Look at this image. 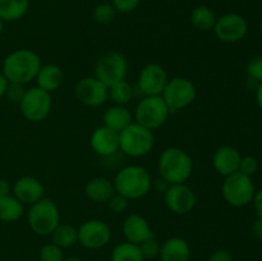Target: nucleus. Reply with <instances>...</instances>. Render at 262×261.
<instances>
[{
	"instance_id": "33",
	"label": "nucleus",
	"mask_w": 262,
	"mask_h": 261,
	"mask_svg": "<svg viewBox=\"0 0 262 261\" xmlns=\"http://www.w3.org/2000/svg\"><path fill=\"white\" fill-rule=\"evenodd\" d=\"M25 94H26L25 84L15 83V82H9V83H8L7 90H5L4 97H7V99L9 100L10 102H13V104L19 105V102L22 101Z\"/></svg>"
},
{
	"instance_id": "10",
	"label": "nucleus",
	"mask_w": 262,
	"mask_h": 261,
	"mask_svg": "<svg viewBox=\"0 0 262 261\" xmlns=\"http://www.w3.org/2000/svg\"><path fill=\"white\" fill-rule=\"evenodd\" d=\"M128 74V60L119 51H107L95 66V77L106 86L124 81Z\"/></svg>"
},
{
	"instance_id": "25",
	"label": "nucleus",
	"mask_w": 262,
	"mask_h": 261,
	"mask_svg": "<svg viewBox=\"0 0 262 261\" xmlns=\"http://www.w3.org/2000/svg\"><path fill=\"white\" fill-rule=\"evenodd\" d=\"M30 9V0H0V18L4 22H15Z\"/></svg>"
},
{
	"instance_id": "2",
	"label": "nucleus",
	"mask_w": 262,
	"mask_h": 261,
	"mask_svg": "<svg viewBox=\"0 0 262 261\" xmlns=\"http://www.w3.org/2000/svg\"><path fill=\"white\" fill-rule=\"evenodd\" d=\"M152 178L141 165H127L120 169L113 181L115 192L128 200H138L147 196L152 188Z\"/></svg>"
},
{
	"instance_id": "36",
	"label": "nucleus",
	"mask_w": 262,
	"mask_h": 261,
	"mask_svg": "<svg viewBox=\"0 0 262 261\" xmlns=\"http://www.w3.org/2000/svg\"><path fill=\"white\" fill-rule=\"evenodd\" d=\"M258 161L255 156H242L239 164V171L242 174H246L248 177H252L257 171Z\"/></svg>"
},
{
	"instance_id": "31",
	"label": "nucleus",
	"mask_w": 262,
	"mask_h": 261,
	"mask_svg": "<svg viewBox=\"0 0 262 261\" xmlns=\"http://www.w3.org/2000/svg\"><path fill=\"white\" fill-rule=\"evenodd\" d=\"M38 256H40V261H61L64 258L63 248L53 242L46 243L41 247Z\"/></svg>"
},
{
	"instance_id": "24",
	"label": "nucleus",
	"mask_w": 262,
	"mask_h": 261,
	"mask_svg": "<svg viewBox=\"0 0 262 261\" xmlns=\"http://www.w3.org/2000/svg\"><path fill=\"white\" fill-rule=\"evenodd\" d=\"M25 214V205L12 193L0 197V222L14 223Z\"/></svg>"
},
{
	"instance_id": "39",
	"label": "nucleus",
	"mask_w": 262,
	"mask_h": 261,
	"mask_svg": "<svg viewBox=\"0 0 262 261\" xmlns=\"http://www.w3.org/2000/svg\"><path fill=\"white\" fill-rule=\"evenodd\" d=\"M253 205H255L256 214H257V219L262 220V188L256 191L255 197H253Z\"/></svg>"
},
{
	"instance_id": "30",
	"label": "nucleus",
	"mask_w": 262,
	"mask_h": 261,
	"mask_svg": "<svg viewBox=\"0 0 262 261\" xmlns=\"http://www.w3.org/2000/svg\"><path fill=\"white\" fill-rule=\"evenodd\" d=\"M117 10L113 7L110 3H101V4L96 5L92 12V18L99 25H109L117 17Z\"/></svg>"
},
{
	"instance_id": "22",
	"label": "nucleus",
	"mask_w": 262,
	"mask_h": 261,
	"mask_svg": "<svg viewBox=\"0 0 262 261\" xmlns=\"http://www.w3.org/2000/svg\"><path fill=\"white\" fill-rule=\"evenodd\" d=\"M37 87L46 92H54L61 87L64 82L63 69L56 64H45L41 66L37 76L35 78Z\"/></svg>"
},
{
	"instance_id": "32",
	"label": "nucleus",
	"mask_w": 262,
	"mask_h": 261,
	"mask_svg": "<svg viewBox=\"0 0 262 261\" xmlns=\"http://www.w3.org/2000/svg\"><path fill=\"white\" fill-rule=\"evenodd\" d=\"M141 252H142L143 257L146 258H156L160 255V248L161 245L158 242V240L155 238V235L147 238L145 242H142L140 245Z\"/></svg>"
},
{
	"instance_id": "16",
	"label": "nucleus",
	"mask_w": 262,
	"mask_h": 261,
	"mask_svg": "<svg viewBox=\"0 0 262 261\" xmlns=\"http://www.w3.org/2000/svg\"><path fill=\"white\" fill-rule=\"evenodd\" d=\"M12 194L17 197L23 205H32L45 197V187L42 182L32 176L18 178L12 184Z\"/></svg>"
},
{
	"instance_id": "9",
	"label": "nucleus",
	"mask_w": 262,
	"mask_h": 261,
	"mask_svg": "<svg viewBox=\"0 0 262 261\" xmlns=\"http://www.w3.org/2000/svg\"><path fill=\"white\" fill-rule=\"evenodd\" d=\"M53 107V97L50 92L43 91L40 87L35 86L26 90L22 101L19 102V109L23 117L32 123H38L49 117Z\"/></svg>"
},
{
	"instance_id": "20",
	"label": "nucleus",
	"mask_w": 262,
	"mask_h": 261,
	"mask_svg": "<svg viewBox=\"0 0 262 261\" xmlns=\"http://www.w3.org/2000/svg\"><path fill=\"white\" fill-rule=\"evenodd\" d=\"M115 193L113 181L105 177H96L90 179L84 186V194L95 204H106Z\"/></svg>"
},
{
	"instance_id": "23",
	"label": "nucleus",
	"mask_w": 262,
	"mask_h": 261,
	"mask_svg": "<svg viewBox=\"0 0 262 261\" xmlns=\"http://www.w3.org/2000/svg\"><path fill=\"white\" fill-rule=\"evenodd\" d=\"M132 122V113L124 105H113V106H109L104 112V115H102V123H104L102 125L118 133L122 132Z\"/></svg>"
},
{
	"instance_id": "43",
	"label": "nucleus",
	"mask_w": 262,
	"mask_h": 261,
	"mask_svg": "<svg viewBox=\"0 0 262 261\" xmlns=\"http://www.w3.org/2000/svg\"><path fill=\"white\" fill-rule=\"evenodd\" d=\"M8 83H9V82H8V79L5 78L4 74L0 72V99H3V97H4L5 90H7Z\"/></svg>"
},
{
	"instance_id": "13",
	"label": "nucleus",
	"mask_w": 262,
	"mask_h": 261,
	"mask_svg": "<svg viewBox=\"0 0 262 261\" xmlns=\"http://www.w3.org/2000/svg\"><path fill=\"white\" fill-rule=\"evenodd\" d=\"M74 95L81 104L90 107H99L109 100V86L95 76L84 77L77 82Z\"/></svg>"
},
{
	"instance_id": "11",
	"label": "nucleus",
	"mask_w": 262,
	"mask_h": 261,
	"mask_svg": "<svg viewBox=\"0 0 262 261\" xmlns=\"http://www.w3.org/2000/svg\"><path fill=\"white\" fill-rule=\"evenodd\" d=\"M77 229H78V243L87 250H100L106 247L112 240V229L104 220H87L82 223Z\"/></svg>"
},
{
	"instance_id": "17",
	"label": "nucleus",
	"mask_w": 262,
	"mask_h": 261,
	"mask_svg": "<svg viewBox=\"0 0 262 261\" xmlns=\"http://www.w3.org/2000/svg\"><path fill=\"white\" fill-rule=\"evenodd\" d=\"M91 148L101 158H109L119 151V133L101 125L97 127L90 137Z\"/></svg>"
},
{
	"instance_id": "26",
	"label": "nucleus",
	"mask_w": 262,
	"mask_h": 261,
	"mask_svg": "<svg viewBox=\"0 0 262 261\" xmlns=\"http://www.w3.org/2000/svg\"><path fill=\"white\" fill-rule=\"evenodd\" d=\"M51 242L60 248H71L78 243V229L74 225L60 223L51 233Z\"/></svg>"
},
{
	"instance_id": "40",
	"label": "nucleus",
	"mask_w": 262,
	"mask_h": 261,
	"mask_svg": "<svg viewBox=\"0 0 262 261\" xmlns=\"http://www.w3.org/2000/svg\"><path fill=\"white\" fill-rule=\"evenodd\" d=\"M169 186H170V184H169L165 179L161 178V177H159V179H156L155 182H152V187H155V188L158 189L159 192H161V193H164V192L168 189Z\"/></svg>"
},
{
	"instance_id": "5",
	"label": "nucleus",
	"mask_w": 262,
	"mask_h": 261,
	"mask_svg": "<svg viewBox=\"0 0 262 261\" xmlns=\"http://www.w3.org/2000/svg\"><path fill=\"white\" fill-rule=\"evenodd\" d=\"M27 223L35 234L41 237L50 235L60 224V211L58 205L53 200L43 197L30 206Z\"/></svg>"
},
{
	"instance_id": "35",
	"label": "nucleus",
	"mask_w": 262,
	"mask_h": 261,
	"mask_svg": "<svg viewBox=\"0 0 262 261\" xmlns=\"http://www.w3.org/2000/svg\"><path fill=\"white\" fill-rule=\"evenodd\" d=\"M247 74L252 81L262 82V56H255L247 64Z\"/></svg>"
},
{
	"instance_id": "15",
	"label": "nucleus",
	"mask_w": 262,
	"mask_h": 261,
	"mask_svg": "<svg viewBox=\"0 0 262 261\" xmlns=\"http://www.w3.org/2000/svg\"><path fill=\"white\" fill-rule=\"evenodd\" d=\"M164 202L170 212L176 215H186L196 206V194L186 183L170 184L164 192Z\"/></svg>"
},
{
	"instance_id": "34",
	"label": "nucleus",
	"mask_w": 262,
	"mask_h": 261,
	"mask_svg": "<svg viewBox=\"0 0 262 261\" xmlns=\"http://www.w3.org/2000/svg\"><path fill=\"white\" fill-rule=\"evenodd\" d=\"M106 204L112 212H114V214H123V212L127 211L128 205H129V200L125 199L124 196H122V194L115 192L114 196H113Z\"/></svg>"
},
{
	"instance_id": "38",
	"label": "nucleus",
	"mask_w": 262,
	"mask_h": 261,
	"mask_svg": "<svg viewBox=\"0 0 262 261\" xmlns=\"http://www.w3.org/2000/svg\"><path fill=\"white\" fill-rule=\"evenodd\" d=\"M207 261H233V255L225 248H219L209 256Z\"/></svg>"
},
{
	"instance_id": "28",
	"label": "nucleus",
	"mask_w": 262,
	"mask_h": 261,
	"mask_svg": "<svg viewBox=\"0 0 262 261\" xmlns=\"http://www.w3.org/2000/svg\"><path fill=\"white\" fill-rule=\"evenodd\" d=\"M112 261H145V257L140 246L125 241L113 248Z\"/></svg>"
},
{
	"instance_id": "42",
	"label": "nucleus",
	"mask_w": 262,
	"mask_h": 261,
	"mask_svg": "<svg viewBox=\"0 0 262 261\" xmlns=\"http://www.w3.org/2000/svg\"><path fill=\"white\" fill-rule=\"evenodd\" d=\"M252 233L257 240H262V220L257 219L252 225Z\"/></svg>"
},
{
	"instance_id": "45",
	"label": "nucleus",
	"mask_w": 262,
	"mask_h": 261,
	"mask_svg": "<svg viewBox=\"0 0 262 261\" xmlns=\"http://www.w3.org/2000/svg\"><path fill=\"white\" fill-rule=\"evenodd\" d=\"M61 261H83V260L79 257H76V256H71V257H64Z\"/></svg>"
},
{
	"instance_id": "46",
	"label": "nucleus",
	"mask_w": 262,
	"mask_h": 261,
	"mask_svg": "<svg viewBox=\"0 0 262 261\" xmlns=\"http://www.w3.org/2000/svg\"><path fill=\"white\" fill-rule=\"evenodd\" d=\"M4 20L2 19V18H0V35H2L3 33V31H4Z\"/></svg>"
},
{
	"instance_id": "3",
	"label": "nucleus",
	"mask_w": 262,
	"mask_h": 261,
	"mask_svg": "<svg viewBox=\"0 0 262 261\" xmlns=\"http://www.w3.org/2000/svg\"><path fill=\"white\" fill-rule=\"evenodd\" d=\"M159 174L169 184L186 183L193 173V160L181 147H168L159 158Z\"/></svg>"
},
{
	"instance_id": "29",
	"label": "nucleus",
	"mask_w": 262,
	"mask_h": 261,
	"mask_svg": "<svg viewBox=\"0 0 262 261\" xmlns=\"http://www.w3.org/2000/svg\"><path fill=\"white\" fill-rule=\"evenodd\" d=\"M135 96V89L132 84L124 81L117 82L109 87V99L114 102V105H127Z\"/></svg>"
},
{
	"instance_id": "12",
	"label": "nucleus",
	"mask_w": 262,
	"mask_h": 261,
	"mask_svg": "<svg viewBox=\"0 0 262 261\" xmlns=\"http://www.w3.org/2000/svg\"><path fill=\"white\" fill-rule=\"evenodd\" d=\"M212 31L222 42L234 44L247 35L248 23L246 18L238 13H225L216 18Z\"/></svg>"
},
{
	"instance_id": "21",
	"label": "nucleus",
	"mask_w": 262,
	"mask_h": 261,
	"mask_svg": "<svg viewBox=\"0 0 262 261\" xmlns=\"http://www.w3.org/2000/svg\"><path fill=\"white\" fill-rule=\"evenodd\" d=\"M160 261H189L191 258V246L184 238H168L161 245Z\"/></svg>"
},
{
	"instance_id": "8",
	"label": "nucleus",
	"mask_w": 262,
	"mask_h": 261,
	"mask_svg": "<svg viewBox=\"0 0 262 261\" xmlns=\"http://www.w3.org/2000/svg\"><path fill=\"white\" fill-rule=\"evenodd\" d=\"M197 89L191 79L186 77H173L169 79L161 97L170 109L178 112L188 107L196 100Z\"/></svg>"
},
{
	"instance_id": "7",
	"label": "nucleus",
	"mask_w": 262,
	"mask_h": 261,
	"mask_svg": "<svg viewBox=\"0 0 262 261\" xmlns=\"http://www.w3.org/2000/svg\"><path fill=\"white\" fill-rule=\"evenodd\" d=\"M222 193L225 201L233 207L247 206L253 201L256 188L252 177L237 171L225 177L222 186Z\"/></svg>"
},
{
	"instance_id": "27",
	"label": "nucleus",
	"mask_w": 262,
	"mask_h": 261,
	"mask_svg": "<svg viewBox=\"0 0 262 261\" xmlns=\"http://www.w3.org/2000/svg\"><path fill=\"white\" fill-rule=\"evenodd\" d=\"M216 14L211 8L206 5H199L191 13V23L194 28L202 32H207L214 28L216 22Z\"/></svg>"
},
{
	"instance_id": "1",
	"label": "nucleus",
	"mask_w": 262,
	"mask_h": 261,
	"mask_svg": "<svg viewBox=\"0 0 262 261\" xmlns=\"http://www.w3.org/2000/svg\"><path fill=\"white\" fill-rule=\"evenodd\" d=\"M41 58L36 51L31 49H17L5 56L3 61V71L8 82L27 84L35 81L40 71Z\"/></svg>"
},
{
	"instance_id": "47",
	"label": "nucleus",
	"mask_w": 262,
	"mask_h": 261,
	"mask_svg": "<svg viewBox=\"0 0 262 261\" xmlns=\"http://www.w3.org/2000/svg\"><path fill=\"white\" fill-rule=\"evenodd\" d=\"M260 30H261V33H262V22H261V25H260Z\"/></svg>"
},
{
	"instance_id": "44",
	"label": "nucleus",
	"mask_w": 262,
	"mask_h": 261,
	"mask_svg": "<svg viewBox=\"0 0 262 261\" xmlns=\"http://www.w3.org/2000/svg\"><path fill=\"white\" fill-rule=\"evenodd\" d=\"M256 101H257L258 107L262 110V82L256 89Z\"/></svg>"
},
{
	"instance_id": "6",
	"label": "nucleus",
	"mask_w": 262,
	"mask_h": 261,
	"mask_svg": "<svg viewBox=\"0 0 262 261\" xmlns=\"http://www.w3.org/2000/svg\"><path fill=\"white\" fill-rule=\"evenodd\" d=\"M170 113L161 95L143 96L135 109V122L155 130L165 124Z\"/></svg>"
},
{
	"instance_id": "4",
	"label": "nucleus",
	"mask_w": 262,
	"mask_h": 261,
	"mask_svg": "<svg viewBox=\"0 0 262 261\" xmlns=\"http://www.w3.org/2000/svg\"><path fill=\"white\" fill-rule=\"evenodd\" d=\"M154 130L133 120L128 127L119 132V151L129 158H143L154 148Z\"/></svg>"
},
{
	"instance_id": "14",
	"label": "nucleus",
	"mask_w": 262,
	"mask_h": 261,
	"mask_svg": "<svg viewBox=\"0 0 262 261\" xmlns=\"http://www.w3.org/2000/svg\"><path fill=\"white\" fill-rule=\"evenodd\" d=\"M168 81V73L163 66L148 63L138 74L137 89L143 96H158L163 94Z\"/></svg>"
},
{
	"instance_id": "37",
	"label": "nucleus",
	"mask_w": 262,
	"mask_h": 261,
	"mask_svg": "<svg viewBox=\"0 0 262 261\" xmlns=\"http://www.w3.org/2000/svg\"><path fill=\"white\" fill-rule=\"evenodd\" d=\"M141 0H113V7L115 8L117 13H123V14H127V13L133 12L138 8Z\"/></svg>"
},
{
	"instance_id": "18",
	"label": "nucleus",
	"mask_w": 262,
	"mask_h": 261,
	"mask_svg": "<svg viewBox=\"0 0 262 261\" xmlns=\"http://www.w3.org/2000/svg\"><path fill=\"white\" fill-rule=\"evenodd\" d=\"M241 156L239 151L233 146H220L212 155V166L215 170L225 177L234 174L239 171V164H241Z\"/></svg>"
},
{
	"instance_id": "19",
	"label": "nucleus",
	"mask_w": 262,
	"mask_h": 261,
	"mask_svg": "<svg viewBox=\"0 0 262 261\" xmlns=\"http://www.w3.org/2000/svg\"><path fill=\"white\" fill-rule=\"evenodd\" d=\"M122 229L127 242L135 243L138 246L154 235L147 219L140 214L128 215L123 222Z\"/></svg>"
},
{
	"instance_id": "41",
	"label": "nucleus",
	"mask_w": 262,
	"mask_h": 261,
	"mask_svg": "<svg viewBox=\"0 0 262 261\" xmlns=\"http://www.w3.org/2000/svg\"><path fill=\"white\" fill-rule=\"evenodd\" d=\"M12 193V184L7 179H0V197Z\"/></svg>"
}]
</instances>
